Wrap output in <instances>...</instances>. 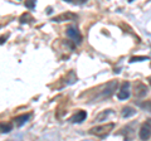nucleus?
Masks as SVG:
<instances>
[{
    "label": "nucleus",
    "mask_w": 151,
    "mask_h": 141,
    "mask_svg": "<svg viewBox=\"0 0 151 141\" xmlns=\"http://www.w3.org/2000/svg\"><path fill=\"white\" fill-rule=\"evenodd\" d=\"M115 129V124L113 122H107V124H103L100 126H94V127L88 130V134L94 135L100 139H103L106 136L110 135V132H112V130Z\"/></svg>",
    "instance_id": "1"
},
{
    "label": "nucleus",
    "mask_w": 151,
    "mask_h": 141,
    "mask_svg": "<svg viewBox=\"0 0 151 141\" xmlns=\"http://www.w3.org/2000/svg\"><path fill=\"white\" fill-rule=\"evenodd\" d=\"M117 86H119V82H117V81H111V82H108L106 86L103 87V90L101 91L100 97H101V98H108L110 96H112L113 92H116Z\"/></svg>",
    "instance_id": "2"
},
{
    "label": "nucleus",
    "mask_w": 151,
    "mask_h": 141,
    "mask_svg": "<svg viewBox=\"0 0 151 141\" xmlns=\"http://www.w3.org/2000/svg\"><path fill=\"white\" fill-rule=\"evenodd\" d=\"M65 34L68 35V38H70V39L73 40L74 44H81V42H82V35H81V33H79V30H78L76 27L69 25V27L67 28V30H65Z\"/></svg>",
    "instance_id": "3"
},
{
    "label": "nucleus",
    "mask_w": 151,
    "mask_h": 141,
    "mask_svg": "<svg viewBox=\"0 0 151 141\" xmlns=\"http://www.w3.org/2000/svg\"><path fill=\"white\" fill-rule=\"evenodd\" d=\"M130 87H131L130 82L125 81L124 83L121 84V87H120V91L117 92V98H119V100H121V101L129 100V98H130V96H131V92H130Z\"/></svg>",
    "instance_id": "4"
},
{
    "label": "nucleus",
    "mask_w": 151,
    "mask_h": 141,
    "mask_svg": "<svg viewBox=\"0 0 151 141\" xmlns=\"http://www.w3.org/2000/svg\"><path fill=\"white\" fill-rule=\"evenodd\" d=\"M147 92H149V88L144 83V82H136L135 83V86H134V93H135V97H137V98H142L145 97L146 95H147Z\"/></svg>",
    "instance_id": "5"
},
{
    "label": "nucleus",
    "mask_w": 151,
    "mask_h": 141,
    "mask_svg": "<svg viewBox=\"0 0 151 141\" xmlns=\"http://www.w3.org/2000/svg\"><path fill=\"white\" fill-rule=\"evenodd\" d=\"M139 136L141 141H147L150 137H151V126L147 121H145L140 127V131H139Z\"/></svg>",
    "instance_id": "6"
},
{
    "label": "nucleus",
    "mask_w": 151,
    "mask_h": 141,
    "mask_svg": "<svg viewBox=\"0 0 151 141\" xmlns=\"http://www.w3.org/2000/svg\"><path fill=\"white\" fill-rule=\"evenodd\" d=\"M77 19V14L74 13H70V12H65V13H62L59 15L54 17L52 22H55V23H62V22H70V20H74Z\"/></svg>",
    "instance_id": "7"
},
{
    "label": "nucleus",
    "mask_w": 151,
    "mask_h": 141,
    "mask_svg": "<svg viewBox=\"0 0 151 141\" xmlns=\"http://www.w3.org/2000/svg\"><path fill=\"white\" fill-rule=\"evenodd\" d=\"M86 119H87V112L83 110H79L69 117V122L70 124H81Z\"/></svg>",
    "instance_id": "8"
},
{
    "label": "nucleus",
    "mask_w": 151,
    "mask_h": 141,
    "mask_svg": "<svg viewBox=\"0 0 151 141\" xmlns=\"http://www.w3.org/2000/svg\"><path fill=\"white\" fill-rule=\"evenodd\" d=\"M30 116H32V114H23V115H19V116H17L15 119L13 120V122L15 124V126H18V127H22L23 125H25L27 122H28V120L30 119Z\"/></svg>",
    "instance_id": "9"
},
{
    "label": "nucleus",
    "mask_w": 151,
    "mask_h": 141,
    "mask_svg": "<svg viewBox=\"0 0 151 141\" xmlns=\"http://www.w3.org/2000/svg\"><path fill=\"white\" fill-rule=\"evenodd\" d=\"M113 115V110H105V111H102V112H100L96 117H94V122H100V121H106L108 117L110 116H112Z\"/></svg>",
    "instance_id": "10"
},
{
    "label": "nucleus",
    "mask_w": 151,
    "mask_h": 141,
    "mask_svg": "<svg viewBox=\"0 0 151 141\" xmlns=\"http://www.w3.org/2000/svg\"><path fill=\"white\" fill-rule=\"evenodd\" d=\"M136 115V110L134 107H130V106H126L121 110V116L125 117V119H129V117H132Z\"/></svg>",
    "instance_id": "11"
},
{
    "label": "nucleus",
    "mask_w": 151,
    "mask_h": 141,
    "mask_svg": "<svg viewBox=\"0 0 151 141\" xmlns=\"http://www.w3.org/2000/svg\"><path fill=\"white\" fill-rule=\"evenodd\" d=\"M12 129H13V125L12 124H8V122H1V125H0V131H1V134L10 132Z\"/></svg>",
    "instance_id": "12"
},
{
    "label": "nucleus",
    "mask_w": 151,
    "mask_h": 141,
    "mask_svg": "<svg viewBox=\"0 0 151 141\" xmlns=\"http://www.w3.org/2000/svg\"><path fill=\"white\" fill-rule=\"evenodd\" d=\"M140 109H142L147 112H151V101H142V102H136Z\"/></svg>",
    "instance_id": "13"
},
{
    "label": "nucleus",
    "mask_w": 151,
    "mask_h": 141,
    "mask_svg": "<svg viewBox=\"0 0 151 141\" xmlns=\"http://www.w3.org/2000/svg\"><path fill=\"white\" fill-rule=\"evenodd\" d=\"M33 22V18L29 13H25V14H23V15L20 17V23L22 24H25V23H32Z\"/></svg>",
    "instance_id": "14"
},
{
    "label": "nucleus",
    "mask_w": 151,
    "mask_h": 141,
    "mask_svg": "<svg viewBox=\"0 0 151 141\" xmlns=\"http://www.w3.org/2000/svg\"><path fill=\"white\" fill-rule=\"evenodd\" d=\"M149 58L147 57H145V55H144V57H132L131 59H130V62L131 63H135V62H139V60H147Z\"/></svg>",
    "instance_id": "15"
},
{
    "label": "nucleus",
    "mask_w": 151,
    "mask_h": 141,
    "mask_svg": "<svg viewBox=\"0 0 151 141\" xmlns=\"http://www.w3.org/2000/svg\"><path fill=\"white\" fill-rule=\"evenodd\" d=\"M25 8H28V9H34L35 8V1H33V0L25 1Z\"/></svg>",
    "instance_id": "16"
},
{
    "label": "nucleus",
    "mask_w": 151,
    "mask_h": 141,
    "mask_svg": "<svg viewBox=\"0 0 151 141\" xmlns=\"http://www.w3.org/2000/svg\"><path fill=\"white\" fill-rule=\"evenodd\" d=\"M67 3H70V4H84L86 0H65Z\"/></svg>",
    "instance_id": "17"
},
{
    "label": "nucleus",
    "mask_w": 151,
    "mask_h": 141,
    "mask_svg": "<svg viewBox=\"0 0 151 141\" xmlns=\"http://www.w3.org/2000/svg\"><path fill=\"white\" fill-rule=\"evenodd\" d=\"M149 82H150V86H151V77H149Z\"/></svg>",
    "instance_id": "18"
},
{
    "label": "nucleus",
    "mask_w": 151,
    "mask_h": 141,
    "mask_svg": "<svg viewBox=\"0 0 151 141\" xmlns=\"http://www.w3.org/2000/svg\"><path fill=\"white\" fill-rule=\"evenodd\" d=\"M147 122H149V124H150V126H151V120H147Z\"/></svg>",
    "instance_id": "19"
},
{
    "label": "nucleus",
    "mask_w": 151,
    "mask_h": 141,
    "mask_svg": "<svg viewBox=\"0 0 151 141\" xmlns=\"http://www.w3.org/2000/svg\"><path fill=\"white\" fill-rule=\"evenodd\" d=\"M82 141H93V140H82Z\"/></svg>",
    "instance_id": "20"
}]
</instances>
